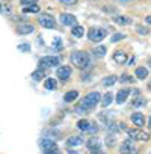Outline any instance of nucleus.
Wrapping results in <instances>:
<instances>
[{"mask_svg":"<svg viewBox=\"0 0 151 154\" xmlns=\"http://www.w3.org/2000/svg\"><path fill=\"white\" fill-rule=\"evenodd\" d=\"M113 21H115V23H118V24H122V26L131 24V18H130V17H125V15H118V17H113Z\"/></svg>","mask_w":151,"mask_h":154,"instance_id":"a211bd4d","label":"nucleus"},{"mask_svg":"<svg viewBox=\"0 0 151 154\" xmlns=\"http://www.w3.org/2000/svg\"><path fill=\"white\" fill-rule=\"evenodd\" d=\"M131 122H133L137 128H140V127L145 124V118H143L142 113L137 112V113H133V115H131Z\"/></svg>","mask_w":151,"mask_h":154,"instance_id":"4468645a","label":"nucleus"},{"mask_svg":"<svg viewBox=\"0 0 151 154\" xmlns=\"http://www.w3.org/2000/svg\"><path fill=\"white\" fill-rule=\"evenodd\" d=\"M148 89H149V91H151V82H149V83H148Z\"/></svg>","mask_w":151,"mask_h":154,"instance_id":"ea45409f","label":"nucleus"},{"mask_svg":"<svg viewBox=\"0 0 151 154\" xmlns=\"http://www.w3.org/2000/svg\"><path fill=\"white\" fill-rule=\"evenodd\" d=\"M134 75L137 77V79L143 80V79H146V77H148V69L143 68V66H137L136 71H134Z\"/></svg>","mask_w":151,"mask_h":154,"instance_id":"f3484780","label":"nucleus"},{"mask_svg":"<svg viewBox=\"0 0 151 154\" xmlns=\"http://www.w3.org/2000/svg\"><path fill=\"white\" fill-rule=\"evenodd\" d=\"M42 77H44V71H42V69H36V71H33V72H32V79H33V80H36V82H38V80H41Z\"/></svg>","mask_w":151,"mask_h":154,"instance_id":"cd10ccee","label":"nucleus"},{"mask_svg":"<svg viewBox=\"0 0 151 154\" xmlns=\"http://www.w3.org/2000/svg\"><path fill=\"white\" fill-rule=\"evenodd\" d=\"M100 145H101V142H100L97 137H91V139L86 142V146H88L89 149H92V151H97V149H100Z\"/></svg>","mask_w":151,"mask_h":154,"instance_id":"dca6fc26","label":"nucleus"},{"mask_svg":"<svg viewBox=\"0 0 151 154\" xmlns=\"http://www.w3.org/2000/svg\"><path fill=\"white\" fill-rule=\"evenodd\" d=\"M128 95H130V89H119L118 94H116V103L118 104L125 103L127 98H128Z\"/></svg>","mask_w":151,"mask_h":154,"instance_id":"f8f14e48","label":"nucleus"},{"mask_svg":"<svg viewBox=\"0 0 151 154\" xmlns=\"http://www.w3.org/2000/svg\"><path fill=\"white\" fill-rule=\"evenodd\" d=\"M149 65H151V60H149Z\"/></svg>","mask_w":151,"mask_h":154,"instance_id":"79ce46f5","label":"nucleus"},{"mask_svg":"<svg viewBox=\"0 0 151 154\" xmlns=\"http://www.w3.org/2000/svg\"><path fill=\"white\" fill-rule=\"evenodd\" d=\"M60 23L63 26H76L77 24V18H76L72 14H62L60 15Z\"/></svg>","mask_w":151,"mask_h":154,"instance_id":"1a4fd4ad","label":"nucleus"},{"mask_svg":"<svg viewBox=\"0 0 151 154\" xmlns=\"http://www.w3.org/2000/svg\"><path fill=\"white\" fill-rule=\"evenodd\" d=\"M145 23H146V24H151V15H146V17H145Z\"/></svg>","mask_w":151,"mask_h":154,"instance_id":"c9c22d12","label":"nucleus"},{"mask_svg":"<svg viewBox=\"0 0 151 154\" xmlns=\"http://www.w3.org/2000/svg\"><path fill=\"white\" fill-rule=\"evenodd\" d=\"M119 80H121L122 83H125V82H127V83H133V82H134V79H133V77H130L128 74H122Z\"/></svg>","mask_w":151,"mask_h":154,"instance_id":"c85d7f7f","label":"nucleus"},{"mask_svg":"<svg viewBox=\"0 0 151 154\" xmlns=\"http://www.w3.org/2000/svg\"><path fill=\"white\" fill-rule=\"evenodd\" d=\"M33 30H35L33 24H29V23H23L17 26V32L20 35H29V33H33Z\"/></svg>","mask_w":151,"mask_h":154,"instance_id":"9d476101","label":"nucleus"},{"mask_svg":"<svg viewBox=\"0 0 151 154\" xmlns=\"http://www.w3.org/2000/svg\"><path fill=\"white\" fill-rule=\"evenodd\" d=\"M148 127L151 128V116H149V119H148Z\"/></svg>","mask_w":151,"mask_h":154,"instance_id":"58836bf2","label":"nucleus"},{"mask_svg":"<svg viewBox=\"0 0 151 154\" xmlns=\"http://www.w3.org/2000/svg\"><path fill=\"white\" fill-rule=\"evenodd\" d=\"M38 23L44 27V29H54L56 27V20L54 17L48 15V14H42L38 17Z\"/></svg>","mask_w":151,"mask_h":154,"instance_id":"39448f33","label":"nucleus"},{"mask_svg":"<svg viewBox=\"0 0 151 154\" xmlns=\"http://www.w3.org/2000/svg\"><path fill=\"white\" fill-rule=\"evenodd\" d=\"M41 146H42L44 152H48V151L56 149V143H54V140H51V139H42V140H41Z\"/></svg>","mask_w":151,"mask_h":154,"instance_id":"ddd939ff","label":"nucleus"},{"mask_svg":"<svg viewBox=\"0 0 151 154\" xmlns=\"http://www.w3.org/2000/svg\"><path fill=\"white\" fill-rule=\"evenodd\" d=\"M112 100H113V94H112V92H107V94H104V95H103V100H101V104H103V107H107V106H110V104H112Z\"/></svg>","mask_w":151,"mask_h":154,"instance_id":"5701e85b","label":"nucleus"},{"mask_svg":"<svg viewBox=\"0 0 151 154\" xmlns=\"http://www.w3.org/2000/svg\"><path fill=\"white\" fill-rule=\"evenodd\" d=\"M56 86H57V82L53 79V77H50V79H47V80L44 82V88H45V89H48V91L56 89Z\"/></svg>","mask_w":151,"mask_h":154,"instance_id":"412c9836","label":"nucleus"},{"mask_svg":"<svg viewBox=\"0 0 151 154\" xmlns=\"http://www.w3.org/2000/svg\"><path fill=\"white\" fill-rule=\"evenodd\" d=\"M77 97H79V92H77V91H69V92H66V94L63 95V100H65L66 103H71V101H74Z\"/></svg>","mask_w":151,"mask_h":154,"instance_id":"4be33fe9","label":"nucleus"},{"mask_svg":"<svg viewBox=\"0 0 151 154\" xmlns=\"http://www.w3.org/2000/svg\"><path fill=\"white\" fill-rule=\"evenodd\" d=\"M57 2H60L62 5H66V6H72L77 3V0H57Z\"/></svg>","mask_w":151,"mask_h":154,"instance_id":"72a5a7b5","label":"nucleus"},{"mask_svg":"<svg viewBox=\"0 0 151 154\" xmlns=\"http://www.w3.org/2000/svg\"><path fill=\"white\" fill-rule=\"evenodd\" d=\"M104 143H106V146L113 148V146L116 145V137H115L113 134H107V136H106V139H104Z\"/></svg>","mask_w":151,"mask_h":154,"instance_id":"b1692460","label":"nucleus"},{"mask_svg":"<svg viewBox=\"0 0 151 154\" xmlns=\"http://www.w3.org/2000/svg\"><path fill=\"white\" fill-rule=\"evenodd\" d=\"M106 36H107V29H103V27H92L89 29V33H88V39L92 42H100Z\"/></svg>","mask_w":151,"mask_h":154,"instance_id":"7ed1b4c3","label":"nucleus"},{"mask_svg":"<svg viewBox=\"0 0 151 154\" xmlns=\"http://www.w3.org/2000/svg\"><path fill=\"white\" fill-rule=\"evenodd\" d=\"M89 54L86 51H72L71 53V63L80 69H86L89 66Z\"/></svg>","mask_w":151,"mask_h":154,"instance_id":"f03ea898","label":"nucleus"},{"mask_svg":"<svg viewBox=\"0 0 151 154\" xmlns=\"http://www.w3.org/2000/svg\"><path fill=\"white\" fill-rule=\"evenodd\" d=\"M71 66H68V65H63V66H59L57 68V77L60 80H66V79H69V75H71Z\"/></svg>","mask_w":151,"mask_h":154,"instance_id":"6e6552de","label":"nucleus"},{"mask_svg":"<svg viewBox=\"0 0 151 154\" xmlns=\"http://www.w3.org/2000/svg\"><path fill=\"white\" fill-rule=\"evenodd\" d=\"M136 32H137L139 35H148V33H149V30H148L145 26H136Z\"/></svg>","mask_w":151,"mask_h":154,"instance_id":"7c9ffc66","label":"nucleus"},{"mask_svg":"<svg viewBox=\"0 0 151 154\" xmlns=\"http://www.w3.org/2000/svg\"><path fill=\"white\" fill-rule=\"evenodd\" d=\"M89 125H91V122H89V121H86V119H80L76 127H77L79 130H82V131H86V130L89 128Z\"/></svg>","mask_w":151,"mask_h":154,"instance_id":"a878e982","label":"nucleus"},{"mask_svg":"<svg viewBox=\"0 0 151 154\" xmlns=\"http://www.w3.org/2000/svg\"><path fill=\"white\" fill-rule=\"evenodd\" d=\"M18 50H21V51H29V50H30V45H27V44H20V45H18Z\"/></svg>","mask_w":151,"mask_h":154,"instance_id":"f704fd0d","label":"nucleus"},{"mask_svg":"<svg viewBox=\"0 0 151 154\" xmlns=\"http://www.w3.org/2000/svg\"><path fill=\"white\" fill-rule=\"evenodd\" d=\"M116 82H118V77L116 75H109V77H104V79H103V86L104 88H109V86L115 85Z\"/></svg>","mask_w":151,"mask_h":154,"instance_id":"aec40b11","label":"nucleus"},{"mask_svg":"<svg viewBox=\"0 0 151 154\" xmlns=\"http://www.w3.org/2000/svg\"><path fill=\"white\" fill-rule=\"evenodd\" d=\"M38 0H20V5L24 8V6H32V5H36Z\"/></svg>","mask_w":151,"mask_h":154,"instance_id":"c756f323","label":"nucleus"},{"mask_svg":"<svg viewBox=\"0 0 151 154\" xmlns=\"http://www.w3.org/2000/svg\"><path fill=\"white\" fill-rule=\"evenodd\" d=\"M44 154H59L56 149H53V151H48V152H44Z\"/></svg>","mask_w":151,"mask_h":154,"instance_id":"4c0bfd02","label":"nucleus"},{"mask_svg":"<svg viewBox=\"0 0 151 154\" xmlns=\"http://www.w3.org/2000/svg\"><path fill=\"white\" fill-rule=\"evenodd\" d=\"M145 104H146V101H145V98H142V97H140V98H136V100L133 101V106H136V107H137V106H145Z\"/></svg>","mask_w":151,"mask_h":154,"instance_id":"473e14b6","label":"nucleus"},{"mask_svg":"<svg viewBox=\"0 0 151 154\" xmlns=\"http://www.w3.org/2000/svg\"><path fill=\"white\" fill-rule=\"evenodd\" d=\"M91 154H104V152H103V151H100V149H97V151H92Z\"/></svg>","mask_w":151,"mask_h":154,"instance_id":"e433bc0d","label":"nucleus"},{"mask_svg":"<svg viewBox=\"0 0 151 154\" xmlns=\"http://www.w3.org/2000/svg\"><path fill=\"white\" fill-rule=\"evenodd\" d=\"M133 149H134V146H133V139H125V140L121 143V146H119V152H121V154H131Z\"/></svg>","mask_w":151,"mask_h":154,"instance_id":"0eeeda50","label":"nucleus"},{"mask_svg":"<svg viewBox=\"0 0 151 154\" xmlns=\"http://www.w3.org/2000/svg\"><path fill=\"white\" fill-rule=\"evenodd\" d=\"M82 143H83L82 136H71V137L66 139V145H68V146H79V145H82Z\"/></svg>","mask_w":151,"mask_h":154,"instance_id":"2eb2a0df","label":"nucleus"},{"mask_svg":"<svg viewBox=\"0 0 151 154\" xmlns=\"http://www.w3.org/2000/svg\"><path fill=\"white\" fill-rule=\"evenodd\" d=\"M71 33H72V36H76V38H82L83 33H85V29H83L82 26H79V24H76V26H72Z\"/></svg>","mask_w":151,"mask_h":154,"instance_id":"6ab92c4d","label":"nucleus"},{"mask_svg":"<svg viewBox=\"0 0 151 154\" xmlns=\"http://www.w3.org/2000/svg\"><path fill=\"white\" fill-rule=\"evenodd\" d=\"M0 12H2V5H0Z\"/></svg>","mask_w":151,"mask_h":154,"instance_id":"a19ab883","label":"nucleus"},{"mask_svg":"<svg viewBox=\"0 0 151 154\" xmlns=\"http://www.w3.org/2000/svg\"><path fill=\"white\" fill-rule=\"evenodd\" d=\"M24 14H38L39 12V6L38 5H32V6H24L23 8Z\"/></svg>","mask_w":151,"mask_h":154,"instance_id":"393cba45","label":"nucleus"},{"mask_svg":"<svg viewBox=\"0 0 151 154\" xmlns=\"http://www.w3.org/2000/svg\"><path fill=\"white\" fill-rule=\"evenodd\" d=\"M113 60H115L116 63H119V65L125 63V62H127V53H125L124 50H116V51L113 53Z\"/></svg>","mask_w":151,"mask_h":154,"instance_id":"9b49d317","label":"nucleus"},{"mask_svg":"<svg viewBox=\"0 0 151 154\" xmlns=\"http://www.w3.org/2000/svg\"><path fill=\"white\" fill-rule=\"evenodd\" d=\"M97 57H103L104 54H106V47L104 45H98L97 48H94V51H92Z\"/></svg>","mask_w":151,"mask_h":154,"instance_id":"bb28decb","label":"nucleus"},{"mask_svg":"<svg viewBox=\"0 0 151 154\" xmlns=\"http://www.w3.org/2000/svg\"><path fill=\"white\" fill-rule=\"evenodd\" d=\"M124 38H125L124 33H115V35H112V42H119V41L124 39Z\"/></svg>","mask_w":151,"mask_h":154,"instance_id":"2f4dec72","label":"nucleus"},{"mask_svg":"<svg viewBox=\"0 0 151 154\" xmlns=\"http://www.w3.org/2000/svg\"><path fill=\"white\" fill-rule=\"evenodd\" d=\"M127 133H128L130 139H133V140H142V142L149 140V134L140 128H130V130H127Z\"/></svg>","mask_w":151,"mask_h":154,"instance_id":"20e7f679","label":"nucleus"},{"mask_svg":"<svg viewBox=\"0 0 151 154\" xmlns=\"http://www.w3.org/2000/svg\"><path fill=\"white\" fill-rule=\"evenodd\" d=\"M101 101V95L98 92H91L88 95H85L80 101V106H77V112H85V110H89L92 107H95L98 103Z\"/></svg>","mask_w":151,"mask_h":154,"instance_id":"f257e3e1","label":"nucleus"},{"mask_svg":"<svg viewBox=\"0 0 151 154\" xmlns=\"http://www.w3.org/2000/svg\"><path fill=\"white\" fill-rule=\"evenodd\" d=\"M59 63H60L59 56H44V57L39 59V65H41V66H47V68L56 66V65H59Z\"/></svg>","mask_w":151,"mask_h":154,"instance_id":"423d86ee","label":"nucleus"}]
</instances>
